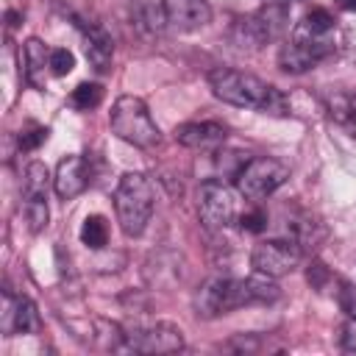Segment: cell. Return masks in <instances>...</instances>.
Segmentation results:
<instances>
[{
    "mask_svg": "<svg viewBox=\"0 0 356 356\" xmlns=\"http://www.w3.org/2000/svg\"><path fill=\"white\" fill-rule=\"evenodd\" d=\"M337 303L339 309L348 314V317H356V284L353 281H339V289H337Z\"/></svg>",
    "mask_w": 356,
    "mask_h": 356,
    "instance_id": "25",
    "label": "cell"
},
{
    "mask_svg": "<svg viewBox=\"0 0 356 356\" xmlns=\"http://www.w3.org/2000/svg\"><path fill=\"white\" fill-rule=\"evenodd\" d=\"M286 22H289V8H286V3H267V6H261L259 11H253V14L242 17V19H236L231 36H234V44H236V47H242V50H245V47H248V50H259V47L275 42V39L284 33Z\"/></svg>",
    "mask_w": 356,
    "mask_h": 356,
    "instance_id": "5",
    "label": "cell"
},
{
    "mask_svg": "<svg viewBox=\"0 0 356 356\" xmlns=\"http://www.w3.org/2000/svg\"><path fill=\"white\" fill-rule=\"evenodd\" d=\"M131 8H134V22L145 33H161V28L167 25L164 0H131Z\"/></svg>",
    "mask_w": 356,
    "mask_h": 356,
    "instance_id": "18",
    "label": "cell"
},
{
    "mask_svg": "<svg viewBox=\"0 0 356 356\" xmlns=\"http://www.w3.org/2000/svg\"><path fill=\"white\" fill-rule=\"evenodd\" d=\"M209 89L217 100L236 106V108H253V111H261L270 117L289 114V100L278 86H273L250 72H242V70H231V67L211 70Z\"/></svg>",
    "mask_w": 356,
    "mask_h": 356,
    "instance_id": "2",
    "label": "cell"
},
{
    "mask_svg": "<svg viewBox=\"0 0 356 356\" xmlns=\"http://www.w3.org/2000/svg\"><path fill=\"white\" fill-rule=\"evenodd\" d=\"M108 125L122 142H128L134 147L153 150L161 145V131H159L156 120L150 117L145 100L136 95H120L114 100L111 114H108Z\"/></svg>",
    "mask_w": 356,
    "mask_h": 356,
    "instance_id": "4",
    "label": "cell"
},
{
    "mask_svg": "<svg viewBox=\"0 0 356 356\" xmlns=\"http://www.w3.org/2000/svg\"><path fill=\"white\" fill-rule=\"evenodd\" d=\"M306 278H309V284L314 289H325V284L331 281V273H328V267L323 261H312L309 270H306Z\"/></svg>",
    "mask_w": 356,
    "mask_h": 356,
    "instance_id": "28",
    "label": "cell"
},
{
    "mask_svg": "<svg viewBox=\"0 0 356 356\" xmlns=\"http://www.w3.org/2000/svg\"><path fill=\"white\" fill-rule=\"evenodd\" d=\"M3 334H36L39 331V312L33 306L31 298L25 295H11L8 289H3Z\"/></svg>",
    "mask_w": 356,
    "mask_h": 356,
    "instance_id": "11",
    "label": "cell"
},
{
    "mask_svg": "<svg viewBox=\"0 0 356 356\" xmlns=\"http://www.w3.org/2000/svg\"><path fill=\"white\" fill-rule=\"evenodd\" d=\"M100 100H103V86L100 83H78L75 89H72V95H70V103L75 106V108H81V111H89V108H95V106H100Z\"/></svg>",
    "mask_w": 356,
    "mask_h": 356,
    "instance_id": "22",
    "label": "cell"
},
{
    "mask_svg": "<svg viewBox=\"0 0 356 356\" xmlns=\"http://www.w3.org/2000/svg\"><path fill=\"white\" fill-rule=\"evenodd\" d=\"M47 134H50V131L42 128V125H36V128H31V131H22V134H19V147H22V150H36V147L47 139Z\"/></svg>",
    "mask_w": 356,
    "mask_h": 356,
    "instance_id": "27",
    "label": "cell"
},
{
    "mask_svg": "<svg viewBox=\"0 0 356 356\" xmlns=\"http://www.w3.org/2000/svg\"><path fill=\"white\" fill-rule=\"evenodd\" d=\"M239 225H242V231H250V234H261V231L267 228V214H264L261 209H253V211L242 214Z\"/></svg>",
    "mask_w": 356,
    "mask_h": 356,
    "instance_id": "26",
    "label": "cell"
},
{
    "mask_svg": "<svg viewBox=\"0 0 356 356\" xmlns=\"http://www.w3.org/2000/svg\"><path fill=\"white\" fill-rule=\"evenodd\" d=\"M300 256H303V250L295 239H264L253 248L250 264L261 275L284 278L300 264Z\"/></svg>",
    "mask_w": 356,
    "mask_h": 356,
    "instance_id": "8",
    "label": "cell"
},
{
    "mask_svg": "<svg viewBox=\"0 0 356 356\" xmlns=\"http://www.w3.org/2000/svg\"><path fill=\"white\" fill-rule=\"evenodd\" d=\"M6 17H8V25H11V28H17V25H19V14H17V11H8Z\"/></svg>",
    "mask_w": 356,
    "mask_h": 356,
    "instance_id": "31",
    "label": "cell"
},
{
    "mask_svg": "<svg viewBox=\"0 0 356 356\" xmlns=\"http://www.w3.org/2000/svg\"><path fill=\"white\" fill-rule=\"evenodd\" d=\"M72 67H75V56H72V50H67V47H53V50H50V72H53L56 78L70 75Z\"/></svg>",
    "mask_w": 356,
    "mask_h": 356,
    "instance_id": "24",
    "label": "cell"
},
{
    "mask_svg": "<svg viewBox=\"0 0 356 356\" xmlns=\"http://www.w3.org/2000/svg\"><path fill=\"white\" fill-rule=\"evenodd\" d=\"M22 64H25V81L36 89H44L47 83V72H50V47L44 42H39L36 36H31L22 44Z\"/></svg>",
    "mask_w": 356,
    "mask_h": 356,
    "instance_id": "16",
    "label": "cell"
},
{
    "mask_svg": "<svg viewBox=\"0 0 356 356\" xmlns=\"http://www.w3.org/2000/svg\"><path fill=\"white\" fill-rule=\"evenodd\" d=\"M197 214L206 228H228L236 220V200L228 184L209 178L197 186Z\"/></svg>",
    "mask_w": 356,
    "mask_h": 356,
    "instance_id": "7",
    "label": "cell"
},
{
    "mask_svg": "<svg viewBox=\"0 0 356 356\" xmlns=\"http://www.w3.org/2000/svg\"><path fill=\"white\" fill-rule=\"evenodd\" d=\"M320 64V58L312 53V50H306L303 44H298V42H286V44H281V50H278V67L284 70V72H289V75H300V72H309V70H314Z\"/></svg>",
    "mask_w": 356,
    "mask_h": 356,
    "instance_id": "17",
    "label": "cell"
},
{
    "mask_svg": "<svg viewBox=\"0 0 356 356\" xmlns=\"http://www.w3.org/2000/svg\"><path fill=\"white\" fill-rule=\"evenodd\" d=\"M334 31L337 22L325 8H312L309 14L300 17V22L292 28V42L303 44L306 50H312L320 61H325L334 53Z\"/></svg>",
    "mask_w": 356,
    "mask_h": 356,
    "instance_id": "9",
    "label": "cell"
},
{
    "mask_svg": "<svg viewBox=\"0 0 356 356\" xmlns=\"http://www.w3.org/2000/svg\"><path fill=\"white\" fill-rule=\"evenodd\" d=\"M289 178L286 164L270 156H253L236 170V192L245 195L248 200H261L281 189Z\"/></svg>",
    "mask_w": 356,
    "mask_h": 356,
    "instance_id": "6",
    "label": "cell"
},
{
    "mask_svg": "<svg viewBox=\"0 0 356 356\" xmlns=\"http://www.w3.org/2000/svg\"><path fill=\"white\" fill-rule=\"evenodd\" d=\"M81 33H83V53H86V61L97 70V72H106L111 67V56H114V42L111 36L100 28V25H81Z\"/></svg>",
    "mask_w": 356,
    "mask_h": 356,
    "instance_id": "15",
    "label": "cell"
},
{
    "mask_svg": "<svg viewBox=\"0 0 356 356\" xmlns=\"http://www.w3.org/2000/svg\"><path fill=\"white\" fill-rule=\"evenodd\" d=\"M328 114L356 139V95H334L328 100Z\"/></svg>",
    "mask_w": 356,
    "mask_h": 356,
    "instance_id": "20",
    "label": "cell"
},
{
    "mask_svg": "<svg viewBox=\"0 0 356 356\" xmlns=\"http://www.w3.org/2000/svg\"><path fill=\"white\" fill-rule=\"evenodd\" d=\"M281 289L270 275H248V278H209L195 292V312L203 320H214L242 306H264L275 303Z\"/></svg>",
    "mask_w": 356,
    "mask_h": 356,
    "instance_id": "1",
    "label": "cell"
},
{
    "mask_svg": "<svg viewBox=\"0 0 356 356\" xmlns=\"http://www.w3.org/2000/svg\"><path fill=\"white\" fill-rule=\"evenodd\" d=\"M225 136H228V128L222 122H214V120L184 122L175 128V139L192 150H217L225 142Z\"/></svg>",
    "mask_w": 356,
    "mask_h": 356,
    "instance_id": "14",
    "label": "cell"
},
{
    "mask_svg": "<svg viewBox=\"0 0 356 356\" xmlns=\"http://www.w3.org/2000/svg\"><path fill=\"white\" fill-rule=\"evenodd\" d=\"M342 11H356V0H334Z\"/></svg>",
    "mask_w": 356,
    "mask_h": 356,
    "instance_id": "30",
    "label": "cell"
},
{
    "mask_svg": "<svg viewBox=\"0 0 356 356\" xmlns=\"http://www.w3.org/2000/svg\"><path fill=\"white\" fill-rule=\"evenodd\" d=\"M153 206H156V192H153V184L147 175L125 172L117 181L114 211H117V222L125 236H139L147 228V222L153 217Z\"/></svg>",
    "mask_w": 356,
    "mask_h": 356,
    "instance_id": "3",
    "label": "cell"
},
{
    "mask_svg": "<svg viewBox=\"0 0 356 356\" xmlns=\"http://www.w3.org/2000/svg\"><path fill=\"white\" fill-rule=\"evenodd\" d=\"M89 164L81 153H70L64 156L58 164H56V172H53V189L61 200H72L78 197L86 186H89Z\"/></svg>",
    "mask_w": 356,
    "mask_h": 356,
    "instance_id": "12",
    "label": "cell"
},
{
    "mask_svg": "<svg viewBox=\"0 0 356 356\" xmlns=\"http://www.w3.org/2000/svg\"><path fill=\"white\" fill-rule=\"evenodd\" d=\"M50 170L42 161H31L25 167V178H22V195L25 197H47V186H50Z\"/></svg>",
    "mask_w": 356,
    "mask_h": 356,
    "instance_id": "19",
    "label": "cell"
},
{
    "mask_svg": "<svg viewBox=\"0 0 356 356\" xmlns=\"http://www.w3.org/2000/svg\"><path fill=\"white\" fill-rule=\"evenodd\" d=\"M81 242L92 250H100L106 242H108V225L100 214H89L81 225Z\"/></svg>",
    "mask_w": 356,
    "mask_h": 356,
    "instance_id": "21",
    "label": "cell"
},
{
    "mask_svg": "<svg viewBox=\"0 0 356 356\" xmlns=\"http://www.w3.org/2000/svg\"><path fill=\"white\" fill-rule=\"evenodd\" d=\"M136 353H175L184 348V334L172 323H156L128 334V345Z\"/></svg>",
    "mask_w": 356,
    "mask_h": 356,
    "instance_id": "10",
    "label": "cell"
},
{
    "mask_svg": "<svg viewBox=\"0 0 356 356\" xmlns=\"http://www.w3.org/2000/svg\"><path fill=\"white\" fill-rule=\"evenodd\" d=\"M342 345L348 350H356V317H348V323L342 328Z\"/></svg>",
    "mask_w": 356,
    "mask_h": 356,
    "instance_id": "29",
    "label": "cell"
},
{
    "mask_svg": "<svg viewBox=\"0 0 356 356\" xmlns=\"http://www.w3.org/2000/svg\"><path fill=\"white\" fill-rule=\"evenodd\" d=\"M25 220H28V228L33 234H39L42 228H47V220H50L47 197H25Z\"/></svg>",
    "mask_w": 356,
    "mask_h": 356,
    "instance_id": "23",
    "label": "cell"
},
{
    "mask_svg": "<svg viewBox=\"0 0 356 356\" xmlns=\"http://www.w3.org/2000/svg\"><path fill=\"white\" fill-rule=\"evenodd\" d=\"M164 17L172 31L192 33L211 22V6L209 0H164Z\"/></svg>",
    "mask_w": 356,
    "mask_h": 356,
    "instance_id": "13",
    "label": "cell"
}]
</instances>
